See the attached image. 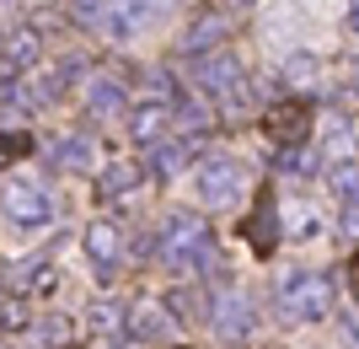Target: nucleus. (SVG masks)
Returning <instances> with one entry per match:
<instances>
[{
	"label": "nucleus",
	"mask_w": 359,
	"mask_h": 349,
	"mask_svg": "<svg viewBox=\"0 0 359 349\" xmlns=\"http://www.w3.org/2000/svg\"><path fill=\"white\" fill-rule=\"evenodd\" d=\"M225 32H231V22H225V16L198 11L194 27H188V38H182V48H188V54H215V48L225 44Z\"/></svg>",
	"instance_id": "nucleus-13"
},
{
	"label": "nucleus",
	"mask_w": 359,
	"mask_h": 349,
	"mask_svg": "<svg viewBox=\"0 0 359 349\" xmlns=\"http://www.w3.org/2000/svg\"><path fill=\"white\" fill-rule=\"evenodd\" d=\"M241 237L252 242L257 258H269L273 247H279V215H273V194H257V210H252V220L241 226Z\"/></svg>",
	"instance_id": "nucleus-12"
},
{
	"label": "nucleus",
	"mask_w": 359,
	"mask_h": 349,
	"mask_svg": "<svg viewBox=\"0 0 359 349\" xmlns=\"http://www.w3.org/2000/svg\"><path fill=\"white\" fill-rule=\"evenodd\" d=\"M188 156H194V140H156L150 172H156V178H177V172L188 167Z\"/></svg>",
	"instance_id": "nucleus-17"
},
{
	"label": "nucleus",
	"mask_w": 359,
	"mask_h": 349,
	"mask_svg": "<svg viewBox=\"0 0 359 349\" xmlns=\"http://www.w3.org/2000/svg\"><path fill=\"white\" fill-rule=\"evenodd\" d=\"M322 76H327V65L316 60V54H295V60L285 65V81L295 91H316V86H322Z\"/></svg>",
	"instance_id": "nucleus-20"
},
{
	"label": "nucleus",
	"mask_w": 359,
	"mask_h": 349,
	"mask_svg": "<svg viewBox=\"0 0 359 349\" xmlns=\"http://www.w3.org/2000/svg\"><path fill=\"white\" fill-rule=\"evenodd\" d=\"M279 172H290V178H306V172H311V156L300 151V145H290V151L279 156Z\"/></svg>",
	"instance_id": "nucleus-27"
},
{
	"label": "nucleus",
	"mask_w": 359,
	"mask_h": 349,
	"mask_svg": "<svg viewBox=\"0 0 359 349\" xmlns=\"http://www.w3.org/2000/svg\"><path fill=\"white\" fill-rule=\"evenodd\" d=\"M70 16H75V22H86V27H97V22H102V0H75Z\"/></svg>",
	"instance_id": "nucleus-28"
},
{
	"label": "nucleus",
	"mask_w": 359,
	"mask_h": 349,
	"mask_svg": "<svg viewBox=\"0 0 359 349\" xmlns=\"http://www.w3.org/2000/svg\"><path fill=\"white\" fill-rule=\"evenodd\" d=\"M290 231H295L300 242H306V237H316V231H322V220H316V210H311V204H295V210H290Z\"/></svg>",
	"instance_id": "nucleus-26"
},
{
	"label": "nucleus",
	"mask_w": 359,
	"mask_h": 349,
	"mask_svg": "<svg viewBox=\"0 0 359 349\" xmlns=\"http://www.w3.org/2000/svg\"><path fill=\"white\" fill-rule=\"evenodd\" d=\"M6 285H22V290H54V269H48L43 258L11 263V269H6Z\"/></svg>",
	"instance_id": "nucleus-19"
},
{
	"label": "nucleus",
	"mask_w": 359,
	"mask_h": 349,
	"mask_svg": "<svg viewBox=\"0 0 359 349\" xmlns=\"http://www.w3.org/2000/svg\"><path fill=\"white\" fill-rule=\"evenodd\" d=\"M344 334H348V344L359 349V312H348V322H344Z\"/></svg>",
	"instance_id": "nucleus-30"
},
{
	"label": "nucleus",
	"mask_w": 359,
	"mask_h": 349,
	"mask_svg": "<svg viewBox=\"0 0 359 349\" xmlns=\"http://www.w3.org/2000/svg\"><path fill=\"white\" fill-rule=\"evenodd\" d=\"M166 312H172L177 322H204V317H210V312L198 306L194 290H172V296H166Z\"/></svg>",
	"instance_id": "nucleus-22"
},
{
	"label": "nucleus",
	"mask_w": 359,
	"mask_h": 349,
	"mask_svg": "<svg viewBox=\"0 0 359 349\" xmlns=\"http://www.w3.org/2000/svg\"><path fill=\"white\" fill-rule=\"evenodd\" d=\"M38 60H43V32H38V27L11 32V44L0 48V65H6V70H32Z\"/></svg>",
	"instance_id": "nucleus-14"
},
{
	"label": "nucleus",
	"mask_w": 359,
	"mask_h": 349,
	"mask_svg": "<svg viewBox=\"0 0 359 349\" xmlns=\"http://www.w3.org/2000/svg\"><path fill=\"white\" fill-rule=\"evenodd\" d=\"M32 338L43 349H70L75 344V322L70 317H38L32 322Z\"/></svg>",
	"instance_id": "nucleus-21"
},
{
	"label": "nucleus",
	"mask_w": 359,
	"mask_h": 349,
	"mask_svg": "<svg viewBox=\"0 0 359 349\" xmlns=\"http://www.w3.org/2000/svg\"><path fill=\"white\" fill-rule=\"evenodd\" d=\"M166 129H172V97H150V103L129 107V135H135L140 145H156Z\"/></svg>",
	"instance_id": "nucleus-9"
},
{
	"label": "nucleus",
	"mask_w": 359,
	"mask_h": 349,
	"mask_svg": "<svg viewBox=\"0 0 359 349\" xmlns=\"http://www.w3.org/2000/svg\"><path fill=\"white\" fill-rule=\"evenodd\" d=\"M172 6L177 0H102V22L97 27L113 32V38H140V32H150L156 22L172 16Z\"/></svg>",
	"instance_id": "nucleus-3"
},
{
	"label": "nucleus",
	"mask_w": 359,
	"mask_h": 349,
	"mask_svg": "<svg viewBox=\"0 0 359 349\" xmlns=\"http://www.w3.org/2000/svg\"><path fill=\"white\" fill-rule=\"evenodd\" d=\"M27 151H32V135H27V129H0V167L16 162V156H27Z\"/></svg>",
	"instance_id": "nucleus-23"
},
{
	"label": "nucleus",
	"mask_w": 359,
	"mask_h": 349,
	"mask_svg": "<svg viewBox=\"0 0 359 349\" xmlns=\"http://www.w3.org/2000/svg\"><path fill=\"white\" fill-rule=\"evenodd\" d=\"M348 279H354V290H359V258H354V269H348Z\"/></svg>",
	"instance_id": "nucleus-32"
},
{
	"label": "nucleus",
	"mask_w": 359,
	"mask_h": 349,
	"mask_svg": "<svg viewBox=\"0 0 359 349\" xmlns=\"http://www.w3.org/2000/svg\"><path fill=\"white\" fill-rule=\"evenodd\" d=\"M210 322H215V334H225V338H247L257 312L247 296H210Z\"/></svg>",
	"instance_id": "nucleus-8"
},
{
	"label": "nucleus",
	"mask_w": 359,
	"mask_h": 349,
	"mask_svg": "<svg viewBox=\"0 0 359 349\" xmlns=\"http://www.w3.org/2000/svg\"><path fill=\"white\" fill-rule=\"evenodd\" d=\"M81 103H86L91 119H118L123 113V76L118 70H97V76L81 86Z\"/></svg>",
	"instance_id": "nucleus-7"
},
{
	"label": "nucleus",
	"mask_w": 359,
	"mask_h": 349,
	"mask_svg": "<svg viewBox=\"0 0 359 349\" xmlns=\"http://www.w3.org/2000/svg\"><path fill=\"white\" fill-rule=\"evenodd\" d=\"M0 48H6V44H0Z\"/></svg>",
	"instance_id": "nucleus-36"
},
{
	"label": "nucleus",
	"mask_w": 359,
	"mask_h": 349,
	"mask_svg": "<svg viewBox=\"0 0 359 349\" xmlns=\"http://www.w3.org/2000/svg\"><path fill=\"white\" fill-rule=\"evenodd\" d=\"M91 162H97L91 135H65L60 145H54V167L60 172H91Z\"/></svg>",
	"instance_id": "nucleus-16"
},
{
	"label": "nucleus",
	"mask_w": 359,
	"mask_h": 349,
	"mask_svg": "<svg viewBox=\"0 0 359 349\" xmlns=\"http://www.w3.org/2000/svg\"><path fill=\"white\" fill-rule=\"evenodd\" d=\"M27 301L22 296H0V328H27Z\"/></svg>",
	"instance_id": "nucleus-25"
},
{
	"label": "nucleus",
	"mask_w": 359,
	"mask_h": 349,
	"mask_svg": "<svg viewBox=\"0 0 359 349\" xmlns=\"http://www.w3.org/2000/svg\"><path fill=\"white\" fill-rule=\"evenodd\" d=\"M86 328L102 338V344H113V338H129V312H123L118 301H97V306L86 312Z\"/></svg>",
	"instance_id": "nucleus-15"
},
{
	"label": "nucleus",
	"mask_w": 359,
	"mask_h": 349,
	"mask_svg": "<svg viewBox=\"0 0 359 349\" xmlns=\"http://www.w3.org/2000/svg\"><path fill=\"white\" fill-rule=\"evenodd\" d=\"M97 188H102V199H135V194H140V167L113 162V167L97 178Z\"/></svg>",
	"instance_id": "nucleus-18"
},
{
	"label": "nucleus",
	"mask_w": 359,
	"mask_h": 349,
	"mask_svg": "<svg viewBox=\"0 0 359 349\" xmlns=\"http://www.w3.org/2000/svg\"><path fill=\"white\" fill-rule=\"evenodd\" d=\"M348 22H354V27H359V0H348Z\"/></svg>",
	"instance_id": "nucleus-31"
},
{
	"label": "nucleus",
	"mask_w": 359,
	"mask_h": 349,
	"mask_svg": "<svg viewBox=\"0 0 359 349\" xmlns=\"http://www.w3.org/2000/svg\"><path fill=\"white\" fill-rule=\"evenodd\" d=\"M177 334V317L166 312V301H135L129 306V338L140 344H166Z\"/></svg>",
	"instance_id": "nucleus-6"
},
{
	"label": "nucleus",
	"mask_w": 359,
	"mask_h": 349,
	"mask_svg": "<svg viewBox=\"0 0 359 349\" xmlns=\"http://www.w3.org/2000/svg\"><path fill=\"white\" fill-rule=\"evenodd\" d=\"M354 145H359V135H354Z\"/></svg>",
	"instance_id": "nucleus-35"
},
{
	"label": "nucleus",
	"mask_w": 359,
	"mask_h": 349,
	"mask_svg": "<svg viewBox=\"0 0 359 349\" xmlns=\"http://www.w3.org/2000/svg\"><path fill=\"white\" fill-rule=\"evenodd\" d=\"M338 76H344V86L359 91V60H344V65H338Z\"/></svg>",
	"instance_id": "nucleus-29"
},
{
	"label": "nucleus",
	"mask_w": 359,
	"mask_h": 349,
	"mask_svg": "<svg viewBox=\"0 0 359 349\" xmlns=\"http://www.w3.org/2000/svg\"><path fill=\"white\" fill-rule=\"evenodd\" d=\"M332 194L354 204V199H359V167H348V162H338V167H332Z\"/></svg>",
	"instance_id": "nucleus-24"
},
{
	"label": "nucleus",
	"mask_w": 359,
	"mask_h": 349,
	"mask_svg": "<svg viewBox=\"0 0 359 349\" xmlns=\"http://www.w3.org/2000/svg\"><path fill=\"white\" fill-rule=\"evenodd\" d=\"M225 6H252V0H225Z\"/></svg>",
	"instance_id": "nucleus-34"
},
{
	"label": "nucleus",
	"mask_w": 359,
	"mask_h": 349,
	"mask_svg": "<svg viewBox=\"0 0 359 349\" xmlns=\"http://www.w3.org/2000/svg\"><path fill=\"white\" fill-rule=\"evenodd\" d=\"M210 247H215V231H210L204 215L172 210L166 226H161V237H156V258H161L166 269H188V263H198Z\"/></svg>",
	"instance_id": "nucleus-2"
},
{
	"label": "nucleus",
	"mask_w": 359,
	"mask_h": 349,
	"mask_svg": "<svg viewBox=\"0 0 359 349\" xmlns=\"http://www.w3.org/2000/svg\"><path fill=\"white\" fill-rule=\"evenodd\" d=\"M241 194H247V167H241V162L210 156V162L198 167V199H204L210 210H236Z\"/></svg>",
	"instance_id": "nucleus-4"
},
{
	"label": "nucleus",
	"mask_w": 359,
	"mask_h": 349,
	"mask_svg": "<svg viewBox=\"0 0 359 349\" xmlns=\"http://www.w3.org/2000/svg\"><path fill=\"white\" fill-rule=\"evenodd\" d=\"M81 242H86V258L97 263V274L107 279V274H113V263L123 258V231L113 226V220H91Z\"/></svg>",
	"instance_id": "nucleus-10"
},
{
	"label": "nucleus",
	"mask_w": 359,
	"mask_h": 349,
	"mask_svg": "<svg viewBox=\"0 0 359 349\" xmlns=\"http://www.w3.org/2000/svg\"><path fill=\"white\" fill-rule=\"evenodd\" d=\"M263 129H269L279 145H300V140L311 135V107L306 103H279V107H269Z\"/></svg>",
	"instance_id": "nucleus-11"
},
{
	"label": "nucleus",
	"mask_w": 359,
	"mask_h": 349,
	"mask_svg": "<svg viewBox=\"0 0 359 349\" xmlns=\"http://www.w3.org/2000/svg\"><path fill=\"white\" fill-rule=\"evenodd\" d=\"M0 215L11 220V226H48L54 220V199H48V188H38V183H6L0 188Z\"/></svg>",
	"instance_id": "nucleus-5"
},
{
	"label": "nucleus",
	"mask_w": 359,
	"mask_h": 349,
	"mask_svg": "<svg viewBox=\"0 0 359 349\" xmlns=\"http://www.w3.org/2000/svg\"><path fill=\"white\" fill-rule=\"evenodd\" d=\"M113 349H140V344H123V338H113Z\"/></svg>",
	"instance_id": "nucleus-33"
},
{
	"label": "nucleus",
	"mask_w": 359,
	"mask_h": 349,
	"mask_svg": "<svg viewBox=\"0 0 359 349\" xmlns=\"http://www.w3.org/2000/svg\"><path fill=\"white\" fill-rule=\"evenodd\" d=\"M273 312H279V322H316L332 312V279L327 274H285L279 279V290H273Z\"/></svg>",
	"instance_id": "nucleus-1"
}]
</instances>
